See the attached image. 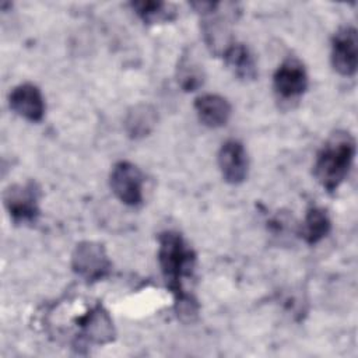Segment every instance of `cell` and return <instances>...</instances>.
I'll use <instances>...</instances> for the list:
<instances>
[{
    "label": "cell",
    "mask_w": 358,
    "mask_h": 358,
    "mask_svg": "<svg viewBox=\"0 0 358 358\" xmlns=\"http://www.w3.org/2000/svg\"><path fill=\"white\" fill-rule=\"evenodd\" d=\"M158 263L166 287L175 299V312L185 323L197 319V299L185 288V282L194 277L197 256L185 238L175 231H164L158 235Z\"/></svg>",
    "instance_id": "6da1fadb"
},
{
    "label": "cell",
    "mask_w": 358,
    "mask_h": 358,
    "mask_svg": "<svg viewBox=\"0 0 358 358\" xmlns=\"http://www.w3.org/2000/svg\"><path fill=\"white\" fill-rule=\"evenodd\" d=\"M357 152L354 136L347 130H336L319 150L313 176L329 193H333L347 178Z\"/></svg>",
    "instance_id": "7a4b0ae2"
},
{
    "label": "cell",
    "mask_w": 358,
    "mask_h": 358,
    "mask_svg": "<svg viewBox=\"0 0 358 358\" xmlns=\"http://www.w3.org/2000/svg\"><path fill=\"white\" fill-rule=\"evenodd\" d=\"M190 7L200 15V29L203 41L211 55L222 57L235 43L232 36V21L238 13L236 6L229 11H221L220 1H193Z\"/></svg>",
    "instance_id": "3957f363"
},
{
    "label": "cell",
    "mask_w": 358,
    "mask_h": 358,
    "mask_svg": "<svg viewBox=\"0 0 358 358\" xmlns=\"http://www.w3.org/2000/svg\"><path fill=\"white\" fill-rule=\"evenodd\" d=\"M41 187L35 180L14 183L4 189L3 204L15 225L34 224L39 214Z\"/></svg>",
    "instance_id": "277c9868"
},
{
    "label": "cell",
    "mask_w": 358,
    "mask_h": 358,
    "mask_svg": "<svg viewBox=\"0 0 358 358\" xmlns=\"http://www.w3.org/2000/svg\"><path fill=\"white\" fill-rule=\"evenodd\" d=\"M73 271L88 284L106 278L112 270V262L101 242L83 241L71 253Z\"/></svg>",
    "instance_id": "5b68a950"
},
{
    "label": "cell",
    "mask_w": 358,
    "mask_h": 358,
    "mask_svg": "<svg viewBox=\"0 0 358 358\" xmlns=\"http://www.w3.org/2000/svg\"><path fill=\"white\" fill-rule=\"evenodd\" d=\"M273 88L281 102L298 101L308 90V73L296 57L285 59L274 71Z\"/></svg>",
    "instance_id": "8992f818"
},
{
    "label": "cell",
    "mask_w": 358,
    "mask_h": 358,
    "mask_svg": "<svg viewBox=\"0 0 358 358\" xmlns=\"http://www.w3.org/2000/svg\"><path fill=\"white\" fill-rule=\"evenodd\" d=\"M143 183L141 171L129 161L116 162L109 175L113 194L129 207H137L143 203Z\"/></svg>",
    "instance_id": "52a82bcc"
},
{
    "label": "cell",
    "mask_w": 358,
    "mask_h": 358,
    "mask_svg": "<svg viewBox=\"0 0 358 358\" xmlns=\"http://www.w3.org/2000/svg\"><path fill=\"white\" fill-rule=\"evenodd\" d=\"M331 66L344 77H352L358 67V34L354 27L340 28L331 39Z\"/></svg>",
    "instance_id": "ba28073f"
},
{
    "label": "cell",
    "mask_w": 358,
    "mask_h": 358,
    "mask_svg": "<svg viewBox=\"0 0 358 358\" xmlns=\"http://www.w3.org/2000/svg\"><path fill=\"white\" fill-rule=\"evenodd\" d=\"M78 336L84 343L105 345L115 340L116 329L113 319L102 305H95L85 315L76 319Z\"/></svg>",
    "instance_id": "9c48e42d"
},
{
    "label": "cell",
    "mask_w": 358,
    "mask_h": 358,
    "mask_svg": "<svg viewBox=\"0 0 358 358\" xmlns=\"http://www.w3.org/2000/svg\"><path fill=\"white\" fill-rule=\"evenodd\" d=\"M218 166L222 179L229 185H239L248 178L249 158L243 144L238 140L225 141L218 151Z\"/></svg>",
    "instance_id": "30bf717a"
},
{
    "label": "cell",
    "mask_w": 358,
    "mask_h": 358,
    "mask_svg": "<svg viewBox=\"0 0 358 358\" xmlns=\"http://www.w3.org/2000/svg\"><path fill=\"white\" fill-rule=\"evenodd\" d=\"M8 105L13 112L28 122L36 123L45 116L43 95L32 83H22L14 87L8 95Z\"/></svg>",
    "instance_id": "8fae6325"
},
{
    "label": "cell",
    "mask_w": 358,
    "mask_h": 358,
    "mask_svg": "<svg viewBox=\"0 0 358 358\" xmlns=\"http://www.w3.org/2000/svg\"><path fill=\"white\" fill-rule=\"evenodd\" d=\"M194 110L201 124L218 129L228 123L232 108L227 98L218 94H203L194 99Z\"/></svg>",
    "instance_id": "7c38bea8"
},
{
    "label": "cell",
    "mask_w": 358,
    "mask_h": 358,
    "mask_svg": "<svg viewBox=\"0 0 358 358\" xmlns=\"http://www.w3.org/2000/svg\"><path fill=\"white\" fill-rule=\"evenodd\" d=\"M158 123L157 109L145 102L130 106L124 115L123 127L131 140H140L151 134Z\"/></svg>",
    "instance_id": "4fadbf2b"
},
{
    "label": "cell",
    "mask_w": 358,
    "mask_h": 358,
    "mask_svg": "<svg viewBox=\"0 0 358 358\" xmlns=\"http://www.w3.org/2000/svg\"><path fill=\"white\" fill-rule=\"evenodd\" d=\"M176 83L185 92H194L203 87L206 71L193 48H187L180 55L176 64Z\"/></svg>",
    "instance_id": "5bb4252c"
},
{
    "label": "cell",
    "mask_w": 358,
    "mask_h": 358,
    "mask_svg": "<svg viewBox=\"0 0 358 358\" xmlns=\"http://www.w3.org/2000/svg\"><path fill=\"white\" fill-rule=\"evenodd\" d=\"M225 66L228 70L241 81H253L257 77V66L256 60L250 52V49L243 45L235 42L222 56Z\"/></svg>",
    "instance_id": "9a60e30c"
},
{
    "label": "cell",
    "mask_w": 358,
    "mask_h": 358,
    "mask_svg": "<svg viewBox=\"0 0 358 358\" xmlns=\"http://www.w3.org/2000/svg\"><path fill=\"white\" fill-rule=\"evenodd\" d=\"M331 229V221L327 211L322 207H309L302 224L298 228L299 238L306 245H316L324 239Z\"/></svg>",
    "instance_id": "2e32d148"
},
{
    "label": "cell",
    "mask_w": 358,
    "mask_h": 358,
    "mask_svg": "<svg viewBox=\"0 0 358 358\" xmlns=\"http://www.w3.org/2000/svg\"><path fill=\"white\" fill-rule=\"evenodd\" d=\"M130 7L137 14V17L147 25L168 22L176 18V7L172 3L144 0L131 1Z\"/></svg>",
    "instance_id": "e0dca14e"
}]
</instances>
